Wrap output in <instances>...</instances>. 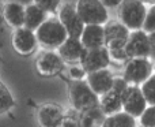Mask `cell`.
<instances>
[{"mask_svg": "<svg viewBox=\"0 0 155 127\" xmlns=\"http://www.w3.org/2000/svg\"><path fill=\"white\" fill-rule=\"evenodd\" d=\"M46 11H44L41 7H38L37 4L31 3V4L26 5V12H25V26L23 27H27V29L35 30L46 21Z\"/></svg>", "mask_w": 155, "mask_h": 127, "instance_id": "19", "label": "cell"}, {"mask_svg": "<svg viewBox=\"0 0 155 127\" xmlns=\"http://www.w3.org/2000/svg\"><path fill=\"white\" fill-rule=\"evenodd\" d=\"M83 46L86 49H97L105 46V26L102 25H86L80 36Z\"/></svg>", "mask_w": 155, "mask_h": 127, "instance_id": "17", "label": "cell"}, {"mask_svg": "<svg viewBox=\"0 0 155 127\" xmlns=\"http://www.w3.org/2000/svg\"><path fill=\"white\" fill-rule=\"evenodd\" d=\"M143 30L147 34L155 32V4H153L147 11V16H146V22L143 25Z\"/></svg>", "mask_w": 155, "mask_h": 127, "instance_id": "25", "label": "cell"}, {"mask_svg": "<svg viewBox=\"0 0 155 127\" xmlns=\"http://www.w3.org/2000/svg\"><path fill=\"white\" fill-rule=\"evenodd\" d=\"M148 38H150V45H151V59L155 60V32L150 33L148 34Z\"/></svg>", "mask_w": 155, "mask_h": 127, "instance_id": "29", "label": "cell"}, {"mask_svg": "<svg viewBox=\"0 0 155 127\" xmlns=\"http://www.w3.org/2000/svg\"><path fill=\"white\" fill-rule=\"evenodd\" d=\"M139 127H143V126H139Z\"/></svg>", "mask_w": 155, "mask_h": 127, "instance_id": "33", "label": "cell"}, {"mask_svg": "<svg viewBox=\"0 0 155 127\" xmlns=\"http://www.w3.org/2000/svg\"><path fill=\"white\" fill-rule=\"evenodd\" d=\"M129 84L121 77H116L113 88L99 97V107L106 116L123 111V98Z\"/></svg>", "mask_w": 155, "mask_h": 127, "instance_id": "5", "label": "cell"}, {"mask_svg": "<svg viewBox=\"0 0 155 127\" xmlns=\"http://www.w3.org/2000/svg\"><path fill=\"white\" fill-rule=\"evenodd\" d=\"M11 43H12L14 49L19 55L27 56V55H31L35 51L38 40L37 36H35V32L27 29V27H19V29L14 30Z\"/></svg>", "mask_w": 155, "mask_h": 127, "instance_id": "11", "label": "cell"}, {"mask_svg": "<svg viewBox=\"0 0 155 127\" xmlns=\"http://www.w3.org/2000/svg\"><path fill=\"white\" fill-rule=\"evenodd\" d=\"M114 78L116 77H113V74L107 68H105V70H99L95 71V73L87 74L86 81H87L88 86L93 89V92L101 97V96H104L105 93H107L113 88Z\"/></svg>", "mask_w": 155, "mask_h": 127, "instance_id": "15", "label": "cell"}, {"mask_svg": "<svg viewBox=\"0 0 155 127\" xmlns=\"http://www.w3.org/2000/svg\"><path fill=\"white\" fill-rule=\"evenodd\" d=\"M35 68L38 74L42 77H53L61 73L64 68V60L60 57L57 52L45 51L38 56L35 62Z\"/></svg>", "mask_w": 155, "mask_h": 127, "instance_id": "12", "label": "cell"}, {"mask_svg": "<svg viewBox=\"0 0 155 127\" xmlns=\"http://www.w3.org/2000/svg\"><path fill=\"white\" fill-rule=\"evenodd\" d=\"M131 30L121 22H107L105 25V46L109 49L112 59L128 60L125 45L128 43Z\"/></svg>", "mask_w": 155, "mask_h": 127, "instance_id": "1", "label": "cell"}, {"mask_svg": "<svg viewBox=\"0 0 155 127\" xmlns=\"http://www.w3.org/2000/svg\"><path fill=\"white\" fill-rule=\"evenodd\" d=\"M125 53L128 56V59L151 56L150 38H148V34L143 29L131 32L128 43L125 45Z\"/></svg>", "mask_w": 155, "mask_h": 127, "instance_id": "10", "label": "cell"}, {"mask_svg": "<svg viewBox=\"0 0 155 127\" xmlns=\"http://www.w3.org/2000/svg\"><path fill=\"white\" fill-rule=\"evenodd\" d=\"M153 63L150 57H135V59H128L124 67V75L123 78L128 82L129 85H139L144 84L151 75H153Z\"/></svg>", "mask_w": 155, "mask_h": 127, "instance_id": "7", "label": "cell"}, {"mask_svg": "<svg viewBox=\"0 0 155 127\" xmlns=\"http://www.w3.org/2000/svg\"><path fill=\"white\" fill-rule=\"evenodd\" d=\"M25 12H26V5L21 3H5L3 8V16L5 22L14 29L25 26Z\"/></svg>", "mask_w": 155, "mask_h": 127, "instance_id": "18", "label": "cell"}, {"mask_svg": "<svg viewBox=\"0 0 155 127\" xmlns=\"http://www.w3.org/2000/svg\"><path fill=\"white\" fill-rule=\"evenodd\" d=\"M38 43L49 49H59L68 38V33L59 18H49L35 30Z\"/></svg>", "mask_w": 155, "mask_h": 127, "instance_id": "2", "label": "cell"}, {"mask_svg": "<svg viewBox=\"0 0 155 127\" xmlns=\"http://www.w3.org/2000/svg\"><path fill=\"white\" fill-rule=\"evenodd\" d=\"M5 3H11V2H14V3H21V4H23V5H29V4H31L33 3V0H4Z\"/></svg>", "mask_w": 155, "mask_h": 127, "instance_id": "31", "label": "cell"}, {"mask_svg": "<svg viewBox=\"0 0 155 127\" xmlns=\"http://www.w3.org/2000/svg\"><path fill=\"white\" fill-rule=\"evenodd\" d=\"M68 74H70L72 81H84V78H87V73L82 66H72L68 71Z\"/></svg>", "mask_w": 155, "mask_h": 127, "instance_id": "27", "label": "cell"}, {"mask_svg": "<svg viewBox=\"0 0 155 127\" xmlns=\"http://www.w3.org/2000/svg\"><path fill=\"white\" fill-rule=\"evenodd\" d=\"M14 104H15V100H14L10 89L0 79V115L8 112L14 107Z\"/></svg>", "mask_w": 155, "mask_h": 127, "instance_id": "22", "label": "cell"}, {"mask_svg": "<svg viewBox=\"0 0 155 127\" xmlns=\"http://www.w3.org/2000/svg\"><path fill=\"white\" fill-rule=\"evenodd\" d=\"M61 127H82V126H80L79 119H76L74 116H65L64 120H63Z\"/></svg>", "mask_w": 155, "mask_h": 127, "instance_id": "28", "label": "cell"}, {"mask_svg": "<svg viewBox=\"0 0 155 127\" xmlns=\"http://www.w3.org/2000/svg\"><path fill=\"white\" fill-rule=\"evenodd\" d=\"M123 0H104L105 7H118Z\"/></svg>", "mask_w": 155, "mask_h": 127, "instance_id": "30", "label": "cell"}, {"mask_svg": "<svg viewBox=\"0 0 155 127\" xmlns=\"http://www.w3.org/2000/svg\"><path fill=\"white\" fill-rule=\"evenodd\" d=\"M142 2H153V0H142Z\"/></svg>", "mask_w": 155, "mask_h": 127, "instance_id": "32", "label": "cell"}, {"mask_svg": "<svg viewBox=\"0 0 155 127\" xmlns=\"http://www.w3.org/2000/svg\"><path fill=\"white\" fill-rule=\"evenodd\" d=\"M148 104L146 101L140 86L129 85L123 98V111L134 118H140L147 109Z\"/></svg>", "mask_w": 155, "mask_h": 127, "instance_id": "9", "label": "cell"}, {"mask_svg": "<svg viewBox=\"0 0 155 127\" xmlns=\"http://www.w3.org/2000/svg\"><path fill=\"white\" fill-rule=\"evenodd\" d=\"M59 19L63 23V26L65 27V30H67L68 37L80 38L86 25L83 23L82 18H80L79 14H78L75 4H70V3H68V4L63 5V7L60 8Z\"/></svg>", "mask_w": 155, "mask_h": 127, "instance_id": "8", "label": "cell"}, {"mask_svg": "<svg viewBox=\"0 0 155 127\" xmlns=\"http://www.w3.org/2000/svg\"><path fill=\"white\" fill-rule=\"evenodd\" d=\"M65 115L61 107L56 104H45L38 109L37 119L41 127H61Z\"/></svg>", "mask_w": 155, "mask_h": 127, "instance_id": "16", "label": "cell"}, {"mask_svg": "<svg viewBox=\"0 0 155 127\" xmlns=\"http://www.w3.org/2000/svg\"><path fill=\"white\" fill-rule=\"evenodd\" d=\"M102 127H137L136 118L121 111V112H117V114L106 116Z\"/></svg>", "mask_w": 155, "mask_h": 127, "instance_id": "21", "label": "cell"}, {"mask_svg": "<svg viewBox=\"0 0 155 127\" xmlns=\"http://www.w3.org/2000/svg\"><path fill=\"white\" fill-rule=\"evenodd\" d=\"M61 0H33L34 4H37L38 7H41L46 12H53L57 10V7L60 5Z\"/></svg>", "mask_w": 155, "mask_h": 127, "instance_id": "26", "label": "cell"}, {"mask_svg": "<svg viewBox=\"0 0 155 127\" xmlns=\"http://www.w3.org/2000/svg\"><path fill=\"white\" fill-rule=\"evenodd\" d=\"M110 59H112V57H110L109 49H107L106 46L97 48V49H88V51L86 52L80 66L84 68L86 73L90 74V73H95V71L107 68V66H109V63H110Z\"/></svg>", "mask_w": 155, "mask_h": 127, "instance_id": "13", "label": "cell"}, {"mask_svg": "<svg viewBox=\"0 0 155 127\" xmlns=\"http://www.w3.org/2000/svg\"><path fill=\"white\" fill-rule=\"evenodd\" d=\"M86 52H87V49L83 46L80 38H71V37H68L64 41V44L57 49V53L64 60V63H71V64L82 63Z\"/></svg>", "mask_w": 155, "mask_h": 127, "instance_id": "14", "label": "cell"}, {"mask_svg": "<svg viewBox=\"0 0 155 127\" xmlns=\"http://www.w3.org/2000/svg\"><path fill=\"white\" fill-rule=\"evenodd\" d=\"M140 126L155 127V105H148L147 109L140 116Z\"/></svg>", "mask_w": 155, "mask_h": 127, "instance_id": "24", "label": "cell"}, {"mask_svg": "<svg viewBox=\"0 0 155 127\" xmlns=\"http://www.w3.org/2000/svg\"><path fill=\"white\" fill-rule=\"evenodd\" d=\"M147 8L142 0H123L118 5L120 22L131 32L142 30L147 16Z\"/></svg>", "mask_w": 155, "mask_h": 127, "instance_id": "3", "label": "cell"}, {"mask_svg": "<svg viewBox=\"0 0 155 127\" xmlns=\"http://www.w3.org/2000/svg\"><path fill=\"white\" fill-rule=\"evenodd\" d=\"M70 101L78 112L99 105V96L93 92L87 81H74L70 86Z\"/></svg>", "mask_w": 155, "mask_h": 127, "instance_id": "4", "label": "cell"}, {"mask_svg": "<svg viewBox=\"0 0 155 127\" xmlns=\"http://www.w3.org/2000/svg\"><path fill=\"white\" fill-rule=\"evenodd\" d=\"M76 11L84 25H102L107 23V10L101 0H78Z\"/></svg>", "mask_w": 155, "mask_h": 127, "instance_id": "6", "label": "cell"}, {"mask_svg": "<svg viewBox=\"0 0 155 127\" xmlns=\"http://www.w3.org/2000/svg\"><path fill=\"white\" fill-rule=\"evenodd\" d=\"M140 89H142L143 96L148 105H155V73L144 84L140 85Z\"/></svg>", "mask_w": 155, "mask_h": 127, "instance_id": "23", "label": "cell"}, {"mask_svg": "<svg viewBox=\"0 0 155 127\" xmlns=\"http://www.w3.org/2000/svg\"><path fill=\"white\" fill-rule=\"evenodd\" d=\"M105 119H106V115L104 114L99 105L80 112L79 116V122L82 127H102Z\"/></svg>", "mask_w": 155, "mask_h": 127, "instance_id": "20", "label": "cell"}]
</instances>
